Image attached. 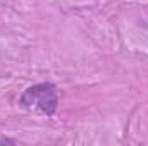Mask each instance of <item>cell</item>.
Masks as SVG:
<instances>
[{
    "label": "cell",
    "instance_id": "1",
    "mask_svg": "<svg viewBox=\"0 0 148 146\" xmlns=\"http://www.w3.org/2000/svg\"><path fill=\"white\" fill-rule=\"evenodd\" d=\"M19 103L26 108H35L45 115H53L59 107V93L53 83H38L26 88L19 98Z\"/></svg>",
    "mask_w": 148,
    "mask_h": 146
},
{
    "label": "cell",
    "instance_id": "2",
    "mask_svg": "<svg viewBox=\"0 0 148 146\" xmlns=\"http://www.w3.org/2000/svg\"><path fill=\"white\" fill-rule=\"evenodd\" d=\"M16 141L10 139V138H0V145H14Z\"/></svg>",
    "mask_w": 148,
    "mask_h": 146
}]
</instances>
